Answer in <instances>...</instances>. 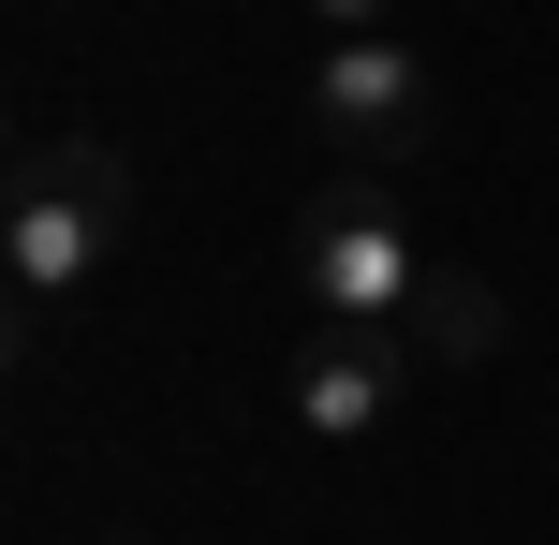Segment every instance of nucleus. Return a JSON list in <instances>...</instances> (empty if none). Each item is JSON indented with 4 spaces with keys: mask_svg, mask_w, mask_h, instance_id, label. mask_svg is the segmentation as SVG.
I'll return each instance as SVG.
<instances>
[{
    "mask_svg": "<svg viewBox=\"0 0 559 545\" xmlns=\"http://www.w3.org/2000/svg\"><path fill=\"white\" fill-rule=\"evenodd\" d=\"M118 222H133V163L104 133H29L15 147V192H0V295H15V354L59 340L88 281H104Z\"/></svg>",
    "mask_w": 559,
    "mask_h": 545,
    "instance_id": "nucleus-1",
    "label": "nucleus"
},
{
    "mask_svg": "<svg viewBox=\"0 0 559 545\" xmlns=\"http://www.w3.org/2000/svg\"><path fill=\"white\" fill-rule=\"evenodd\" d=\"M442 281H456V265L413 251V222H397L383 177H324V192L295 206V295L324 324H354V340H397V354H413V324L442 310Z\"/></svg>",
    "mask_w": 559,
    "mask_h": 545,
    "instance_id": "nucleus-2",
    "label": "nucleus"
},
{
    "mask_svg": "<svg viewBox=\"0 0 559 545\" xmlns=\"http://www.w3.org/2000/svg\"><path fill=\"white\" fill-rule=\"evenodd\" d=\"M309 118H324L338 147H368V163H427V147H442V74H427V45H397V29H354V45L309 59Z\"/></svg>",
    "mask_w": 559,
    "mask_h": 545,
    "instance_id": "nucleus-3",
    "label": "nucleus"
},
{
    "mask_svg": "<svg viewBox=\"0 0 559 545\" xmlns=\"http://www.w3.org/2000/svg\"><path fill=\"white\" fill-rule=\"evenodd\" d=\"M280 399H295V428L324 442V458H368V442L397 428V399H413V354H397V340H354V324H324V340L295 354V383H280Z\"/></svg>",
    "mask_w": 559,
    "mask_h": 545,
    "instance_id": "nucleus-4",
    "label": "nucleus"
},
{
    "mask_svg": "<svg viewBox=\"0 0 559 545\" xmlns=\"http://www.w3.org/2000/svg\"><path fill=\"white\" fill-rule=\"evenodd\" d=\"M324 15V45H354V29H397V0H309Z\"/></svg>",
    "mask_w": 559,
    "mask_h": 545,
    "instance_id": "nucleus-5",
    "label": "nucleus"
}]
</instances>
